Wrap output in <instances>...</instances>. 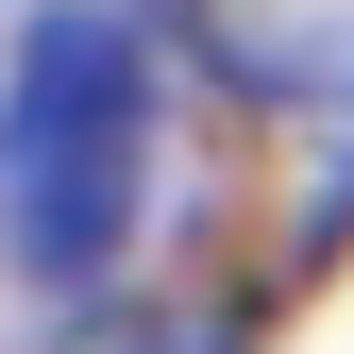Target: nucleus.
<instances>
[{
    "instance_id": "obj_1",
    "label": "nucleus",
    "mask_w": 354,
    "mask_h": 354,
    "mask_svg": "<svg viewBox=\"0 0 354 354\" xmlns=\"http://www.w3.org/2000/svg\"><path fill=\"white\" fill-rule=\"evenodd\" d=\"M152 203V34L118 0H34L0 68V253L34 287H102Z\"/></svg>"
},
{
    "instance_id": "obj_2",
    "label": "nucleus",
    "mask_w": 354,
    "mask_h": 354,
    "mask_svg": "<svg viewBox=\"0 0 354 354\" xmlns=\"http://www.w3.org/2000/svg\"><path fill=\"white\" fill-rule=\"evenodd\" d=\"M152 354H236V337H219V321H169V337H152Z\"/></svg>"
}]
</instances>
